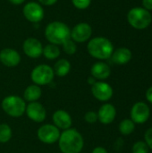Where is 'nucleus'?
Wrapping results in <instances>:
<instances>
[{
	"label": "nucleus",
	"instance_id": "obj_4",
	"mask_svg": "<svg viewBox=\"0 0 152 153\" xmlns=\"http://www.w3.org/2000/svg\"><path fill=\"white\" fill-rule=\"evenodd\" d=\"M26 101L20 96L9 95L4 98L1 107L5 114L11 117H20L25 113Z\"/></svg>",
	"mask_w": 152,
	"mask_h": 153
},
{
	"label": "nucleus",
	"instance_id": "obj_28",
	"mask_svg": "<svg viewBox=\"0 0 152 153\" xmlns=\"http://www.w3.org/2000/svg\"><path fill=\"white\" fill-rule=\"evenodd\" d=\"M144 139H145V143H147L148 147L152 150V127L149 128L146 131V133L144 134Z\"/></svg>",
	"mask_w": 152,
	"mask_h": 153
},
{
	"label": "nucleus",
	"instance_id": "obj_27",
	"mask_svg": "<svg viewBox=\"0 0 152 153\" xmlns=\"http://www.w3.org/2000/svg\"><path fill=\"white\" fill-rule=\"evenodd\" d=\"M85 122L89 124H94L98 121V114L95 111H88L84 115Z\"/></svg>",
	"mask_w": 152,
	"mask_h": 153
},
{
	"label": "nucleus",
	"instance_id": "obj_15",
	"mask_svg": "<svg viewBox=\"0 0 152 153\" xmlns=\"http://www.w3.org/2000/svg\"><path fill=\"white\" fill-rule=\"evenodd\" d=\"M53 125H55L59 130H67L72 127L73 125V119L71 115L64 110V109H58L54 112L53 117Z\"/></svg>",
	"mask_w": 152,
	"mask_h": 153
},
{
	"label": "nucleus",
	"instance_id": "obj_29",
	"mask_svg": "<svg viewBox=\"0 0 152 153\" xmlns=\"http://www.w3.org/2000/svg\"><path fill=\"white\" fill-rule=\"evenodd\" d=\"M39 2V4L41 5H45V6H51L53 4H55L58 0H38Z\"/></svg>",
	"mask_w": 152,
	"mask_h": 153
},
{
	"label": "nucleus",
	"instance_id": "obj_7",
	"mask_svg": "<svg viewBox=\"0 0 152 153\" xmlns=\"http://www.w3.org/2000/svg\"><path fill=\"white\" fill-rule=\"evenodd\" d=\"M60 134V130L55 125L46 124L38 129L37 136L41 143L46 144H53L58 142Z\"/></svg>",
	"mask_w": 152,
	"mask_h": 153
},
{
	"label": "nucleus",
	"instance_id": "obj_17",
	"mask_svg": "<svg viewBox=\"0 0 152 153\" xmlns=\"http://www.w3.org/2000/svg\"><path fill=\"white\" fill-rule=\"evenodd\" d=\"M111 69L108 64L105 62H96L92 65L90 68V74L92 77H94L96 80L103 81L108 79L110 76Z\"/></svg>",
	"mask_w": 152,
	"mask_h": 153
},
{
	"label": "nucleus",
	"instance_id": "obj_23",
	"mask_svg": "<svg viewBox=\"0 0 152 153\" xmlns=\"http://www.w3.org/2000/svg\"><path fill=\"white\" fill-rule=\"evenodd\" d=\"M13 135L12 128L5 123L0 124V143H8Z\"/></svg>",
	"mask_w": 152,
	"mask_h": 153
},
{
	"label": "nucleus",
	"instance_id": "obj_19",
	"mask_svg": "<svg viewBox=\"0 0 152 153\" xmlns=\"http://www.w3.org/2000/svg\"><path fill=\"white\" fill-rule=\"evenodd\" d=\"M42 95V90L40 86L36 85V84H31L26 87L23 92V100L25 101L30 102H34L38 101Z\"/></svg>",
	"mask_w": 152,
	"mask_h": 153
},
{
	"label": "nucleus",
	"instance_id": "obj_22",
	"mask_svg": "<svg viewBox=\"0 0 152 153\" xmlns=\"http://www.w3.org/2000/svg\"><path fill=\"white\" fill-rule=\"evenodd\" d=\"M119 132L123 135H129L133 133L135 129V124L131 119H124L119 124Z\"/></svg>",
	"mask_w": 152,
	"mask_h": 153
},
{
	"label": "nucleus",
	"instance_id": "obj_20",
	"mask_svg": "<svg viewBox=\"0 0 152 153\" xmlns=\"http://www.w3.org/2000/svg\"><path fill=\"white\" fill-rule=\"evenodd\" d=\"M71 68H72L71 63L67 59L61 58L56 62V64L54 65L53 70H54L55 75L58 77H65L70 73Z\"/></svg>",
	"mask_w": 152,
	"mask_h": 153
},
{
	"label": "nucleus",
	"instance_id": "obj_1",
	"mask_svg": "<svg viewBox=\"0 0 152 153\" xmlns=\"http://www.w3.org/2000/svg\"><path fill=\"white\" fill-rule=\"evenodd\" d=\"M58 146L61 153H81L84 146V140L77 129L71 127L60 134Z\"/></svg>",
	"mask_w": 152,
	"mask_h": 153
},
{
	"label": "nucleus",
	"instance_id": "obj_2",
	"mask_svg": "<svg viewBox=\"0 0 152 153\" xmlns=\"http://www.w3.org/2000/svg\"><path fill=\"white\" fill-rule=\"evenodd\" d=\"M45 37L49 43L59 46L71 39V29L63 22L54 21L46 26Z\"/></svg>",
	"mask_w": 152,
	"mask_h": 153
},
{
	"label": "nucleus",
	"instance_id": "obj_33",
	"mask_svg": "<svg viewBox=\"0 0 152 153\" xmlns=\"http://www.w3.org/2000/svg\"><path fill=\"white\" fill-rule=\"evenodd\" d=\"M12 4H14V5H20L22 4V3L25 2V0H8Z\"/></svg>",
	"mask_w": 152,
	"mask_h": 153
},
{
	"label": "nucleus",
	"instance_id": "obj_8",
	"mask_svg": "<svg viewBox=\"0 0 152 153\" xmlns=\"http://www.w3.org/2000/svg\"><path fill=\"white\" fill-rule=\"evenodd\" d=\"M22 13L25 19L32 23H38L44 18L45 12L42 5L37 2L27 3L22 9Z\"/></svg>",
	"mask_w": 152,
	"mask_h": 153
},
{
	"label": "nucleus",
	"instance_id": "obj_31",
	"mask_svg": "<svg viewBox=\"0 0 152 153\" xmlns=\"http://www.w3.org/2000/svg\"><path fill=\"white\" fill-rule=\"evenodd\" d=\"M91 153H108V151L104 148V147H101V146H98L96 148L93 149L92 152Z\"/></svg>",
	"mask_w": 152,
	"mask_h": 153
},
{
	"label": "nucleus",
	"instance_id": "obj_14",
	"mask_svg": "<svg viewBox=\"0 0 152 153\" xmlns=\"http://www.w3.org/2000/svg\"><path fill=\"white\" fill-rule=\"evenodd\" d=\"M0 62L6 67H15L21 62V55L13 48H3L0 51Z\"/></svg>",
	"mask_w": 152,
	"mask_h": 153
},
{
	"label": "nucleus",
	"instance_id": "obj_24",
	"mask_svg": "<svg viewBox=\"0 0 152 153\" xmlns=\"http://www.w3.org/2000/svg\"><path fill=\"white\" fill-rule=\"evenodd\" d=\"M61 46H62V48H63L64 52L65 54H67V55H70V56L74 55L76 53V51H77V45L72 39H67Z\"/></svg>",
	"mask_w": 152,
	"mask_h": 153
},
{
	"label": "nucleus",
	"instance_id": "obj_6",
	"mask_svg": "<svg viewBox=\"0 0 152 153\" xmlns=\"http://www.w3.org/2000/svg\"><path fill=\"white\" fill-rule=\"evenodd\" d=\"M55 74L53 68L46 64L35 66L30 74V79L34 84L39 86L47 85L54 80Z\"/></svg>",
	"mask_w": 152,
	"mask_h": 153
},
{
	"label": "nucleus",
	"instance_id": "obj_18",
	"mask_svg": "<svg viewBox=\"0 0 152 153\" xmlns=\"http://www.w3.org/2000/svg\"><path fill=\"white\" fill-rule=\"evenodd\" d=\"M113 63L116 65H125L132 59V52L127 48H120L115 50L111 56Z\"/></svg>",
	"mask_w": 152,
	"mask_h": 153
},
{
	"label": "nucleus",
	"instance_id": "obj_3",
	"mask_svg": "<svg viewBox=\"0 0 152 153\" xmlns=\"http://www.w3.org/2000/svg\"><path fill=\"white\" fill-rule=\"evenodd\" d=\"M87 50L92 57L99 60H106L111 57L114 52V47L108 39L96 37L88 42Z\"/></svg>",
	"mask_w": 152,
	"mask_h": 153
},
{
	"label": "nucleus",
	"instance_id": "obj_32",
	"mask_svg": "<svg viewBox=\"0 0 152 153\" xmlns=\"http://www.w3.org/2000/svg\"><path fill=\"white\" fill-rule=\"evenodd\" d=\"M146 99H147V100L150 102V103H151L152 104V86L151 87H150L148 90H147V91H146Z\"/></svg>",
	"mask_w": 152,
	"mask_h": 153
},
{
	"label": "nucleus",
	"instance_id": "obj_11",
	"mask_svg": "<svg viewBox=\"0 0 152 153\" xmlns=\"http://www.w3.org/2000/svg\"><path fill=\"white\" fill-rule=\"evenodd\" d=\"M92 35V28L87 22H80L71 30V39L75 43H84Z\"/></svg>",
	"mask_w": 152,
	"mask_h": 153
},
{
	"label": "nucleus",
	"instance_id": "obj_12",
	"mask_svg": "<svg viewBox=\"0 0 152 153\" xmlns=\"http://www.w3.org/2000/svg\"><path fill=\"white\" fill-rule=\"evenodd\" d=\"M25 113L31 121L36 123H42L47 117L45 107L39 101L30 102L29 104H27Z\"/></svg>",
	"mask_w": 152,
	"mask_h": 153
},
{
	"label": "nucleus",
	"instance_id": "obj_34",
	"mask_svg": "<svg viewBox=\"0 0 152 153\" xmlns=\"http://www.w3.org/2000/svg\"><path fill=\"white\" fill-rule=\"evenodd\" d=\"M96 82H97V80H96L94 77H92V76H90V77L88 78V82H89V84H90L91 86H92Z\"/></svg>",
	"mask_w": 152,
	"mask_h": 153
},
{
	"label": "nucleus",
	"instance_id": "obj_13",
	"mask_svg": "<svg viewBox=\"0 0 152 153\" xmlns=\"http://www.w3.org/2000/svg\"><path fill=\"white\" fill-rule=\"evenodd\" d=\"M43 45L36 38H28L22 43V50L24 54L30 58H39L42 56Z\"/></svg>",
	"mask_w": 152,
	"mask_h": 153
},
{
	"label": "nucleus",
	"instance_id": "obj_30",
	"mask_svg": "<svg viewBox=\"0 0 152 153\" xmlns=\"http://www.w3.org/2000/svg\"><path fill=\"white\" fill-rule=\"evenodd\" d=\"M142 4L146 10H152V0H142Z\"/></svg>",
	"mask_w": 152,
	"mask_h": 153
},
{
	"label": "nucleus",
	"instance_id": "obj_5",
	"mask_svg": "<svg viewBox=\"0 0 152 153\" xmlns=\"http://www.w3.org/2000/svg\"><path fill=\"white\" fill-rule=\"evenodd\" d=\"M151 14L145 8L135 7L129 11L127 20L131 26L138 30L147 28L151 22Z\"/></svg>",
	"mask_w": 152,
	"mask_h": 153
},
{
	"label": "nucleus",
	"instance_id": "obj_26",
	"mask_svg": "<svg viewBox=\"0 0 152 153\" xmlns=\"http://www.w3.org/2000/svg\"><path fill=\"white\" fill-rule=\"evenodd\" d=\"M72 3L75 8L79 10H85L90 6L91 0H72Z\"/></svg>",
	"mask_w": 152,
	"mask_h": 153
},
{
	"label": "nucleus",
	"instance_id": "obj_16",
	"mask_svg": "<svg viewBox=\"0 0 152 153\" xmlns=\"http://www.w3.org/2000/svg\"><path fill=\"white\" fill-rule=\"evenodd\" d=\"M98 120L103 125H109L114 122L116 117V109L110 103L103 104L98 111Z\"/></svg>",
	"mask_w": 152,
	"mask_h": 153
},
{
	"label": "nucleus",
	"instance_id": "obj_21",
	"mask_svg": "<svg viewBox=\"0 0 152 153\" xmlns=\"http://www.w3.org/2000/svg\"><path fill=\"white\" fill-rule=\"evenodd\" d=\"M60 54H61V50L57 45L49 43L43 48L42 55L48 60H55L58 58Z\"/></svg>",
	"mask_w": 152,
	"mask_h": 153
},
{
	"label": "nucleus",
	"instance_id": "obj_25",
	"mask_svg": "<svg viewBox=\"0 0 152 153\" xmlns=\"http://www.w3.org/2000/svg\"><path fill=\"white\" fill-rule=\"evenodd\" d=\"M149 147L145 142H137L133 144L132 152L133 153H149Z\"/></svg>",
	"mask_w": 152,
	"mask_h": 153
},
{
	"label": "nucleus",
	"instance_id": "obj_10",
	"mask_svg": "<svg viewBox=\"0 0 152 153\" xmlns=\"http://www.w3.org/2000/svg\"><path fill=\"white\" fill-rule=\"evenodd\" d=\"M91 94L96 100L102 102H106L113 97L114 91L110 84L99 81L96 82L91 86Z\"/></svg>",
	"mask_w": 152,
	"mask_h": 153
},
{
	"label": "nucleus",
	"instance_id": "obj_9",
	"mask_svg": "<svg viewBox=\"0 0 152 153\" xmlns=\"http://www.w3.org/2000/svg\"><path fill=\"white\" fill-rule=\"evenodd\" d=\"M150 115H151V110L149 106L142 101L136 102L133 106L130 112L131 120L134 124H139V125L146 123L150 118Z\"/></svg>",
	"mask_w": 152,
	"mask_h": 153
}]
</instances>
